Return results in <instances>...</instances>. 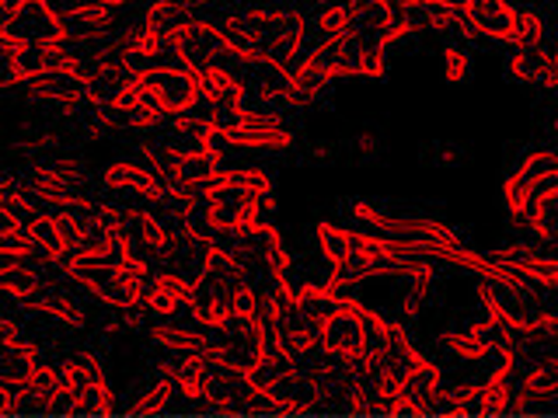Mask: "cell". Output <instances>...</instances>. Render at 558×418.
Wrapping results in <instances>:
<instances>
[{"mask_svg":"<svg viewBox=\"0 0 558 418\" xmlns=\"http://www.w3.org/2000/svg\"><path fill=\"white\" fill-rule=\"evenodd\" d=\"M339 153V147L336 144H325V147H311V157L314 161H325V157H336Z\"/></svg>","mask_w":558,"mask_h":418,"instance_id":"obj_26","label":"cell"},{"mask_svg":"<svg viewBox=\"0 0 558 418\" xmlns=\"http://www.w3.org/2000/svg\"><path fill=\"white\" fill-rule=\"evenodd\" d=\"M510 42L517 49H541L545 46V17H541L537 11H517Z\"/></svg>","mask_w":558,"mask_h":418,"instance_id":"obj_20","label":"cell"},{"mask_svg":"<svg viewBox=\"0 0 558 418\" xmlns=\"http://www.w3.org/2000/svg\"><path fill=\"white\" fill-rule=\"evenodd\" d=\"M217 251V241L203 234V231H179L171 237V248L165 255L161 266L171 269V272H179L185 279H192V283H199L206 266H209V258H214Z\"/></svg>","mask_w":558,"mask_h":418,"instance_id":"obj_10","label":"cell"},{"mask_svg":"<svg viewBox=\"0 0 558 418\" xmlns=\"http://www.w3.org/2000/svg\"><path fill=\"white\" fill-rule=\"evenodd\" d=\"M555 174H558V171H555Z\"/></svg>","mask_w":558,"mask_h":418,"instance_id":"obj_29","label":"cell"},{"mask_svg":"<svg viewBox=\"0 0 558 418\" xmlns=\"http://www.w3.org/2000/svg\"><path fill=\"white\" fill-rule=\"evenodd\" d=\"M112 408H116V401H112L109 380H98V383H92V388L84 391V397L74 405V415H105Z\"/></svg>","mask_w":558,"mask_h":418,"instance_id":"obj_21","label":"cell"},{"mask_svg":"<svg viewBox=\"0 0 558 418\" xmlns=\"http://www.w3.org/2000/svg\"><path fill=\"white\" fill-rule=\"evenodd\" d=\"M199 17L196 8L182 4V0H147L144 4V25L154 28L165 39H174L182 28H189Z\"/></svg>","mask_w":558,"mask_h":418,"instance_id":"obj_16","label":"cell"},{"mask_svg":"<svg viewBox=\"0 0 558 418\" xmlns=\"http://www.w3.org/2000/svg\"><path fill=\"white\" fill-rule=\"evenodd\" d=\"M555 171H558V150H534V153L523 157L520 168L502 185V199H506V206H510V213H520L531 192L545 179H551Z\"/></svg>","mask_w":558,"mask_h":418,"instance_id":"obj_11","label":"cell"},{"mask_svg":"<svg viewBox=\"0 0 558 418\" xmlns=\"http://www.w3.org/2000/svg\"><path fill=\"white\" fill-rule=\"evenodd\" d=\"M122 234H126L130 251L140 255V258H147L154 269L165 261V255L171 248V237H174L171 226L144 202L122 206Z\"/></svg>","mask_w":558,"mask_h":418,"instance_id":"obj_3","label":"cell"},{"mask_svg":"<svg viewBox=\"0 0 558 418\" xmlns=\"http://www.w3.org/2000/svg\"><path fill=\"white\" fill-rule=\"evenodd\" d=\"M140 84L157 98V104L165 109V115H182L199 104V77L192 74L182 63H168V66H150L140 70Z\"/></svg>","mask_w":558,"mask_h":418,"instance_id":"obj_2","label":"cell"},{"mask_svg":"<svg viewBox=\"0 0 558 418\" xmlns=\"http://www.w3.org/2000/svg\"><path fill=\"white\" fill-rule=\"evenodd\" d=\"M101 188L144 206H154L168 196V185L157 179V171L147 161H112L101 171Z\"/></svg>","mask_w":558,"mask_h":418,"instance_id":"obj_4","label":"cell"},{"mask_svg":"<svg viewBox=\"0 0 558 418\" xmlns=\"http://www.w3.org/2000/svg\"><path fill=\"white\" fill-rule=\"evenodd\" d=\"M353 153L363 157V161H374V157L380 153V139L374 133H356L353 136Z\"/></svg>","mask_w":558,"mask_h":418,"instance_id":"obj_23","label":"cell"},{"mask_svg":"<svg viewBox=\"0 0 558 418\" xmlns=\"http://www.w3.org/2000/svg\"><path fill=\"white\" fill-rule=\"evenodd\" d=\"M510 74L520 84H537V87H558V70L555 57L541 46V49H517V57L510 60Z\"/></svg>","mask_w":558,"mask_h":418,"instance_id":"obj_17","label":"cell"},{"mask_svg":"<svg viewBox=\"0 0 558 418\" xmlns=\"http://www.w3.org/2000/svg\"><path fill=\"white\" fill-rule=\"evenodd\" d=\"M461 14L471 22L478 35L496 42H510L513 22H517V8H510L506 0H464Z\"/></svg>","mask_w":558,"mask_h":418,"instance_id":"obj_13","label":"cell"},{"mask_svg":"<svg viewBox=\"0 0 558 418\" xmlns=\"http://www.w3.org/2000/svg\"><path fill=\"white\" fill-rule=\"evenodd\" d=\"M17 91L25 95V101L49 104V109H60V115L74 119V112L92 98V81L70 70H46V74H28Z\"/></svg>","mask_w":558,"mask_h":418,"instance_id":"obj_1","label":"cell"},{"mask_svg":"<svg viewBox=\"0 0 558 418\" xmlns=\"http://www.w3.org/2000/svg\"><path fill=\"white\" fill-rule=\"evenodd\" d=\"M147 335L171 348V353H196V356H217V345H214V335H209L206 328H179V324H154Z\"/></svg>","mask_w":558,"mask_h":418,"instance_id":"obj_15","label":"cell"},{"mask_svg":"<svg viewBox=\"0 0 558 418\" xmlns=\"http://www.w3.org/2000/svg\"><path fill=\"white\" fill-rule=\"evenodd\" d=\"M531 234L558 244V188L545 192L531 209Z\"/></svg>","mask_w":558,"mask_h":418,"instance_id":"obj_19","label":"cell"},{"mask_svg":"<svg viewBox=\"0 0 558 418\" xmlns=\"http://www.w3.org/2000/svg\"><path fill=\"white\" fill-rule=\"evenodd\" d=\"M433 157L440 164H458L461 161V150L458 147H450V144H440V147H433Z\"/></svg>","mask_w":558,"mask_h":418,"instance_id":"obj_24","label":"cell"},{"mask_svg":"<svg viewBox=\"0 0 558 418\" xmlns=\"http://www.w3.org/2000/svg\"><path fill=\"white\" fill-rule=\"evenodd\" d=\"M25 8V0H0V25H8L17 17V11Z\"/></svg>","mask_w":558,"mask_h":418,"instance_id":"obj_25","label":"cell"},{"mask_svg":"<svg viewBox=\"0 0 558 418\" xmlns=\"http://www.w3.org/2000/svg\"><path fill=\"white\" fill-rule=\"evenodd\" d=\"M551 57H555V70H558V46L551 49Z\"/></svg>","mask_w":558,"mask_h":418,"instance_id":"obj_28","label":"cell"},{"mask_svg":"<svg viewBox=\"0 0 558 418\" xmlns=\"http://www.w3.org/2000/svg\"><path fill=\"white\" fill-rule=\"evenodd\" d=\"M322 348H328L331 356H339L356 370V362L363 359V321H360V300L349 296L345 307L339 314H331L322 328Z\"/></svg>","mask_w":558,"mask_h":418,"instance_id":"obj_7","label":"cell"},{"mask_svg":"<svg viewBox=\"0 0 558 418\" xmlns=\"http://www.w3.org/2000/svg\"><path fill=\"white\" fill-rule=\"evenodd\" d=\"M391 4H395V8H401V4H415V0H391Z\"/></svg>","mask_w":558,"mask_h":418,"instance_id":"obj_27","label":"cell"},{"mask_svg":"<svg viewBox=\"0 0 558 418\" xmlns=\"http://www.w3.org/2000/svg\"><path fill=\"white\" fill-rule=\"evenodd\" d=\"M199 101L203 104H214V109H227V104H238L244 109V101H248V91H244V84L227 74L220 66H209V70H199Z\"/></svg>","mask_w":558,"mask_h":418,"instance_id":"obj_14","label":"cell"},{"mask_svg":"<svg viewBox=\"0 0 558 418\" xmlns=\"http://www.w3.org/2000/svg\"><path fill=\"white\" fill-rule=\"evenodd\" d=\"M356 244H360V231H345V226H336V223H318V251L328 266H336V261L353 255Z\"/></svg>","mask_w":558,"mask_h":418,"instance_id":"obj_18","label":"cell"},{"mask_svg":"<svg viewBox=\"0 0 558 418\" xmlns=\"http://www.w3.org/2000/svg\"><path fill=\"white\" fill-rule=\"evenodd\" d=\"M192 290H196L192 279L171 272L165 266H157L150 286H147V296H144V310L150 314V318H157V321L179 318V314L192 304Z\"/></svg>","mask_w":558,"mask_h":418,"instance_id":"obj_8","label":"cell"},{"mask_svg":"<svg viewBox=\"0 0 558 418\" xmlns=\"http://www.w3.org/2000/svg\"><path fill=\"white\" fill-rule=\"evenodd\" d=\"M4 39H14V42H22V46H32V42H66L70 32H66L63 14L52 11L46 0H25V8L17 11L14 22L4 25Z\"/></svg>","mask_w":558,"mask_h":418,"instance_id":"obj_6","label":"cell"},{"mask_svg":"<svg viewBox=\"0 0 558 418\" xmlns=\"http://www.w3.org/2000/svg\"><path fill=\"white\" fill-rule=\"evenodd\" d=\"M231 147H252V150H287L293 147V133L279 112H262V109H244V119L238 133L231 136Z\"/></svg>","mask_w":558,"mask_h":418,"instance_id":"obj_9","label":"cell"},{"mask_svg":"<svg viewBox=\"0 0 558 418\" xmlns=\"http://www.w3.org/2000/svg\"><path fill=\"white\" fill-rule=\"evenodd\" d=\"M468 70H471L468 49L464 46H447L444 49V77H447V84H464Z\"/></svg>","mask_w":558,"mask_h":418,"instance_id":"obj_22","label":"cell"},{"mask_svg":"<svg viewBox=\"0 0 558 418\" xmlns=\"http://www.w3.org/2000/svg\"><path fill=\"white\" fill-rule=\"evenodd\" d=\"M174 49H179V63L189 66L192 74L209 66H220L223 52L231 49V42L223 39V32L217 22H206V17H196L189 28H182L174 35Z\"/></svg>","mask_w":558,"mask_h":418,"instance_id":"obj_5","label":"cell"},{"mask_svg":"<svg viewBox=\"0 0 558 418\" xmlns=\"http://www.w3.org/2000/svg\"><path fill=\"white\" fill-rule=\"evenodd\" d=\"M444 366L433 359H418L401 380V397H405V411H433L436 397L444 394Z\"/></svg>","mask_w":558,"mask_h":418,"instance_id":"obj_12","label":"cell"}]
</instances>
